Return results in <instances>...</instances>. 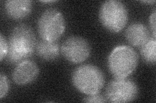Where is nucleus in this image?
I'll return each mask as SVG.
<instances>
[{
	"mask_svg": "<svg viewBox=\"0 0 156 103\" xmlns=\"http://www.w3.org/2000/svg\"><path fill=\"white\" fill-rule=\"evenodd\" d=\"M7 61L11 65H18L28 60L36 50L37 40L33 29L26 24L14 27L9 39Z\"/></svg>",
	"mask_w": 156,
	"mask_h": 103,
	"instance_id": "1",
	"label": "nucleus"
},
{
	"mask_svg": "<svg viewBox=\"0 0 156 103\" xmlns=\"http://www.w3.org/2000/svg\"><path fill=\"white\" fill-rule=\"evenodd\" d=\"M138 53L129 46L121 45L111 51L107 60V66L115 78L128 77L135 72L139 65Z\"/></svg>",
	"mask_w": 156,
	"mask_h": 103,
	"instance_id": "2",
	"label": "nucleus"
},
{
	"mask_svg": "<svg viewBox=\"0 0 156 103\" xmlns=\"http://www.w3.org/2000/svg\"><path fill=\"white\" fill-rule=\"evenodd\" d=\"M72 82L78 91L90 95L100 93L105 84V77L98 67L85 64L73 71Z\"/></svg>",
	"mask_w": 156,
	"mask_h": 103,
	"instance_id": "3",
	"label": "nucleus"
},
{
	"mask_svg": "<svg viewBox=\"0 0 156 103\" xmlns=\"http://www.w3.org/2000/svg\"><path fill=\"white\" fill-rule=\"evenodd\" d=\"M100 20L107 31L118 33L128 21V11L125 5L118 0H109L102 3L99 11Z\"/></svg>",
	"mask_w": 156,
	"mask_h": 103,
	"instance_id": "4",
	"label": "nucleus"
},
{
	"mask_svg": "<svg viewBox=\"0 0 156 103\" xmlns=\"http://www.w3.org/2000/svg\"><path fill=\"white\" fill-rule=\"evenodd\" d=\"M38 32L42 40L57 41L65 32L66 22L63 14L56 8H48L39 17Z\"/></svg>",
	"mask_w": 156,
	"mask_h": 103,
	"instance_id": "5",
	"label": "nucleus"
},
{
	"mask_svg": "<svg viewBox=\"0 0 156 103\" xmlns=\"http://www.w3.org/2000/svg\"><path fill=\"white\" fill-rule=\"evenodd\" d=\"M139 92V87L134 81L127 77H115L107 85L105 96L109 102H129L137 98Z\"/></svg>",
	"mask_w": 156,
	"mask_h": 103,
	"instance_id": "6",
	"label": "nucleus"
},
{
	"mask_svg": "<svg viewBox=\"0 0 156 103\" xmlns=\"http://www.w3.org/2000/svg\"><path fill=\"white\" fill-rule=\"evenodd\" d=\"M61 52L65 60L73 64L85 61L91 53L90 44L85 38L80 36H70L63 42Z\"/></svg>",
	"mask_w": 156,
	"mask_h": 103,
	"instance_id": "7",
	"label": "nucleus"
},
{
	"mask_svg": "<svg viewBox=\"0 0 156 103\" xmlns=\"http://www.w3.org/2000/svg\"><path fill=\"white\" fill-rule=\"evenodd\" d=\"M39 75V68L37 64L31 60L24 61L14 68L12 73L13 82L17 85L24 86L35 81Z\"/></svg>",
	"mask_w": 156,
	"mask_h": 103,
	"instance_id": "8",
	"label": "nucleus"
},
{
	"mask_svg": "<svg viewBox=\"0 0 156 103\" xmlns=\"http://www.w3.org/2000/svg\"><path fill=\"white\" fill-rule=\"evenodd\" d=\"M33 2L29 0H8L4 3L7 15L14 20L27 18L32 11Z\"/></svg>",
	"mask_w": 156,
	"mask_h": 103,
	"instance_id": "9",
	"label": "nucleus"
},
{
	"mask_svg": "<svg viewBox=\"0 0 156 103\" xmlns=\"http://www.w3.org/2000/svg\"><path fill=\"white\" fill-rule=\"evenodd\" d=\"M125 36L131 45L140 48L150 39V33L145 24L133 23L127 28Z\"/></svg>",
	"mask_w": 156,
	"mask_h": 103,
	"instance_id": "10",
	"label": "nucleus"
},
{
	"mask_svg": "<svg viewBox=\"0 0 156 103\" xmlns=\"http://www.w3.org/2000/svg\"><path fill=\"white\" fill-rule=\"evenodd\" d=\"M36 50L38 56L46 61H55L59 57L61 47L57 41L40 40L37 43Z\"/></svg>",
	"mask_w": 156,
	"mask_h": 103,
	"instance_id": "11",
	"label": "nucleus"
},
{
	"mask_svg": "<svg viewBox=\"0 0 156 103\" xmlns=\"http://www.w3.org/2000/svg\"><path fill=\"white\" fill-rule=\"evenodd\" d=\"M140 55L144 61L150 65H155L156 62V40L150 38L140 48Z\"/></svg>",
	"mask_w": 156,
	"mask_h": 103,
	"instance_id": "12",
	"label": "nucleus"
},
{
	"mask_svg": "<svg viewBox=\"0 0 156 103\" xmlns=\"http://www.w3.org/2000/svg\"><path fill=\"white\" fill-rule=\"evenodd\" d=\"M9 90V82L7 77L2 72L0 74V99L5 97Z\"/></svg>",
	"mask_w": 156,
	"mask_h": 103,
	"instance_id": "13",
	"label": "nucleus"
},
{
	"mask_svg": "<svg viewBox=\"0 0 156 103\" xmlns=\"http://www.w3.org/2000/svg\"><path fill=\"white\" fill-rule=\"evenodd\" d=\"M83 101L89 103H103L107 102L105 96L100 94L99 93L93 95H87L84 98Z\"/></svg>",
	"mask_w": 156,
	"mask_h": 103,
	"instance_id": "14",
	"label": "nucleus"
},
{
	"mask_svg": "<svg viewBox=\"0 0 156 103\" xmlns=\"http://www.w3.org/2000/svg\"><path fill=\"white\" fill-rule=\"evenodd\" d=\"M9 50V45L2 34L0 35V61H2L5 58Z\"/></svg>",
	"mask_w": 156,
	"mask_h": 103,
	"instance_id": "15",
	"label": "nucleus"
},
{
	"mask_svg": "<svg viewBox=\"0 0 156 103\" xmlns=\"http://www.w3.org/2000/svg\"><path fill=\"white\" fill-rule=\"evenodd\" d=\"M156 20V12L155 10L153 11V12L150 14L149 18V24L151 31L152 32L153 37L155 39V21Z\"/></svg>",
	"mask_w": 156,
	"mask_h": 103,
	"instance_id": "16",
	"label": "nucleus"
},
{
	"mask_svg": "<svg viewBox=\"0 0 156 103\" xmlns=\"http://www.w3.org/2000/svg\"><path fill=\"white\" fill-rule=\"evenodd\" d=\"M42 3H53V2H55V1H42Z\"/></svg>",
	"mask_w": 156,
	"mask_h": 103,
	"instance_id": "17",
	"label": "nucleus"
},
{
	"mask_svg": "<svg viewBox=\"0 0 156 103\" xmlns=\"http://www.w3.org/2000/svg\"><path fill=\"white\" fill-rule=\"evenodd\" d=\"M143 3H155V1H144V2H143Z\"/></svg>",
	"mask_w": 156,
	"mask_h": 103,
	"instance_id": "18",
	"label": "nucleus"
}]
</instances>
